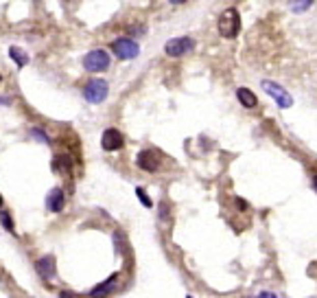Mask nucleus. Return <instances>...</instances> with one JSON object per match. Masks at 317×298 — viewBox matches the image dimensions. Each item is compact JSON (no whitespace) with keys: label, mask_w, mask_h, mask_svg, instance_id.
<instances>
[{"label":"nucleus","mask_w":317,"mask_h":298,"mask_svg":"<svg viewBox=\"0 0 317 298\" xmlns=\"http://www.w3.org/2000/svg\"><path fill=\"white\" fill-rule=\"evenodd\" d=\"M241 31V18H239V11L237 9H225L223 13L219 16V33L223 38L232 40L237 38Z\"/></svg>","instance_id":"1"},{"label":"nucleus","mask_w":317,"mask_h":298,"mask_svg":"<svg viewBox=\"0 0 317 298\" xmlns=\"http://www.w3.org/2000/svg\"><path fill=\"white\" fill-rule=\"evenodd\" d=\"M107 92H109L107 82H103V79H90L83 88V97H85V101H90V103L97 105V103H103V101L107 99Z\"/></svg>","instance_id":"2"},{"label":"nucleus","mask_w":317,"mask_h":298,"mask_svg":"<svg viewBox=\"0 0 317 298\" xmlns=\"http://www.w3.org/2000/svg\"><path fill=\"white\" fill-rule=\"evenodd\" d=\"M107 66H109V53L103 48L90 50L83 57V68L90 72H103V70H107Z\"/></svg>","instance_id":"3"},{"label":"nucleus","mask_w":317,"mask_h":298,"mask_svg":"<svg viewBox=\"0 0 317 298\" xmlns=\"http://www.w3.org/2000/svg\"><path fill=\"white\" fill-rule=\"evenodd\" d=\"M193 48H195V40L188 38V35H184V38H173V40H168L166 46H164V53H166L168 57H182V55L190 53Z\"/></svg>","instance_id":"4"},{"label":"nucleus","mask_w":317,"mask_h":298,"mask_svg":"<svg viewBox=\"0 0 317 298\" xmlns=\"http://www.w3.org/2000/svg\"><path fill=\"white\" fill-rule=\"evenodd\" d=\"M112 53L119 57V60H134V57H138V53H140V46L134 40L121 38V40L112 42Z\"/></svg>","instance_id":"5"},{"label":"nucleus","mask_w":317,"mask_h":298,"mask_svg":"<svg viewBox=\"0 0 317 298\" xmlns=\"http://www.w3.org/2000/svg\"><path fill=\"white\" fill-rule=\"evenodd\" d=\"M263 88H265V92L269 94L271 99L276 101V103L280 105V107H291L293 105V99H291V94L286 92L282 86H278V84H274V82H263Z\"/></svg>","instance_id":"6"},{"label":"nucleus","mask_w":317,"mask_h":298,"mask_svg":"<svg viewBox=\"0 0 317 298\" xmlns=\"http://www.w3.org/2000/svg\"><path fill=\"white\" fill-rule=\"evenodd\" d=\"M101 145L105 151H119L123 145H125V138L119 129H105L101 136Z\"/></svg>","instance_id":"7"},{"label":"nucleus","mask_w":317,"mask_h":298,"mask_svg":"<svg viewBox=\"0 0 317 298\" xmlns=\"http://www.w3.org/2000/svg\"><path fill=\"white\" fill-rule=\"evenodd\" d=\"M136 162H138V167L142 171H156L158 167H160V158L156 156V151H140L138 154V158H136Z\"/></svg>","instance_id":"8"},{"label":"nucleus","mask_w":317,"mask_h":298,"mask_svg":"<svg viewBox=\"0 0 317 298\" xmlns=\"http://www.w3.org/2000/svg\"><path fill=\"white\" fill-rule=\"evenodd\" d=\"M116 283H119V274H112L107 281H103L101 285L94 287L92 292H90V296H92V298H107V294L116 287Z\"/></svg>","instance_id":"9"},{"label":"nucleus","mask_w":317,"mask_h":298,"mask_svg":"<svg viewBox=\"0 0 317 298\" xmlns=\"http://www.w3.org/2000/svg\"><path fill=\"white\" fill-rule=\"evenodd\" d=\"M35 267H38L42 279H46V281L55 276V259L53 257H42L40 261H35Z\"/></svg>","instance_id":"10"},{"label":"nucleus","mask_w":317,"mask_h":298,"mask_svg":"<svg viewBox=\"0 0 317 298\" xmlns=\"http://www.w3.org/2000/svg\"><path fill=\"white\" fill-rule=\"evenodd\" d=\"M64 202L66 200H64L62 188H53L46 198V206H48V210H53V213H60V210H64Z\"/></svg>","instance_id":"11"},{"label":"nucleus","mask_w":317,"mask_h":298,"mask_svg":"<svg viewBox=\"0 0 317 298\" xmlns=\"http://www.w3.org/2000/svg\"><path fill=\"white\" fill-rule=\"evenodd\" d=\"M237 99L241 101L243 105L245 107H249V110H252V107H256L258 105V99H256V94L249 90V88H239L237 90Z\"/></svg>","instance_id":"12"},{"label":"nucleus","mask_w":317,"mask_h":298,"mask_svg":"<svg viewBox=\"0 0 317 298\" xmlns=\"http://www.w3.org/2000/svg\"><path fill=\"white\" fill-rule=\"evenodd\" d=\"M53 169L57 173H62V176H68L72 171V158L70 156H57L53 160Z\"/></svg>","instance_id":"13"},{"label":"nucleus","mask_w":317,"mask_h":298,"mask_svg":"<svg viewBox=\"0 0 317 298\" xmlns=\"http://www.w3.org/2000/svg\"><path fill=\"white\" fill-rule=\"evenodd\" d=\"M9 55H11V60L18 64V66H26L28 64V57H26V53L22 48H18V46H11L9 48Z\"/></svg>","instance_id":"14"},{"label":"nucleus","mask_w":317,"mask_h":298,"mask_svg":"<svg viewBox=\"0 0 317 298\" xmlns=\"http://www.w3.org/2000/svg\"><path fill=\"white\" fill-rule=\"evenodd\" d=\"M311 5H313V0H289V7H291V11H296V13L306 11Z\"/></svg>","instance_id":"15"},{"label":"nucleus","mask_w":317,"mask_h":298,"mask_svg":"<svg viewBox=\"0 0 317 298\" xmlns=\"http://www.w3.org/2000/svg\"><path fill=\"white\" fill-rule=\"evenodd\" d=\"M0 222L5 224V228L9 230V232L16 230V228H13V222H11V217H9V213H7V210H3V213H0Z\"/></svg>","instance_id":"16"},{"label":"nucleus","mask_w":317,"mask_h":298,"mask_svg":"<svg viewBox=\"0 0 317 298\" xmlns=\"http://www.w3.org/2000/svg\"><path fill=\"white\" fill-rule=\"evenodd\" d=\"M136 193H138V200L142 202V204H145L147 208H151V206H153V202L149 200V195H147V193L142 191V188H136Z\"/></svg>","instance_id":"17"},{"label":"nucleus","mask_w":317,"mask_h":298,"mask_svg":"<svg viewBox=\"0 0 317 298\" xmlns=\"http://www.w3.org/2000/svg\"><path fill=\"white\" fill-rule=\"evenodd\" d=\"M256 298H278L276 294H271V292H263V294H258Z\"/></svg>","instance_id":"18"},{"label":"nucleus","mask_w":317,"mask_h":298,"mask_svg":"<svg viewBox=\"0 0 317 298\" xmlns=\"http://www.w3.org/2000/svg\"><path fill=\"white\" fill-rule=\"evenodd\" d=\"M60 298H77V294H72V292H62Z\"/></svg>","instance_id":"19"},{"label":"nucleus","mask_w":317,"mask_h":298,"mask_svg":"<svg viewBox=\"0 0 317 298\" xmlns=\"http://www.w3.org/2000/svg\"><path fill=\"white\" fill-rule=\"evenodd\" d=\"M237 206H239L241 210H245V208H247V202H243V200H237Z\"/></svg>","instance_id":"20"},{"label":"nucleus","mask_w":317,"mask_h":298,"mask_svg":"<svg viewBox=\"0 0 317 298\" xmlns=\"http://www.w3.org/2000/svg\"><path fill=\"white\" fill-rule=\"evenodd\" d=\"M173 5H182V3H186V0H171Z\"/></svg>","instance_id":"21"},{"label":"nucleus","mask_w":317,"mask_h":298,"mask_svg":"<svg viewBox=\"0 0 317 298\" xmlns=\"http://www.w3.org/2000/svg\"><path fill=\"white\" fill-rule=\"evenodd\" d=\"M313 186H315V191H317V176L313 178Z\"/></svg>","instance_id":"22"},{"label":"nucleus","mask_w":317,"mask_h":298,"mask_svg":"<svg viewBox=\"0 0 317 298\" xmlns=\"http://www.w3.org/2000/svg\"><path fill=\"white\" fill-rule=\"evenodd\" d=\"M0 208H3V195H0Z\"/></svg>","instance_id":"23"},{"label":"nucleus","mask_w":317,"mask_h":298,"mask_svg":"<svg viewBox=\"0 0 317 298\" xmlns=\"http://www.w3.org/2000/svg\"><path fill=\"white\" fill-rule=\"evenodd\" d=\"M188 298H193V296H188Z\"/></svg>","instance_id":"24"}]
</instances>
